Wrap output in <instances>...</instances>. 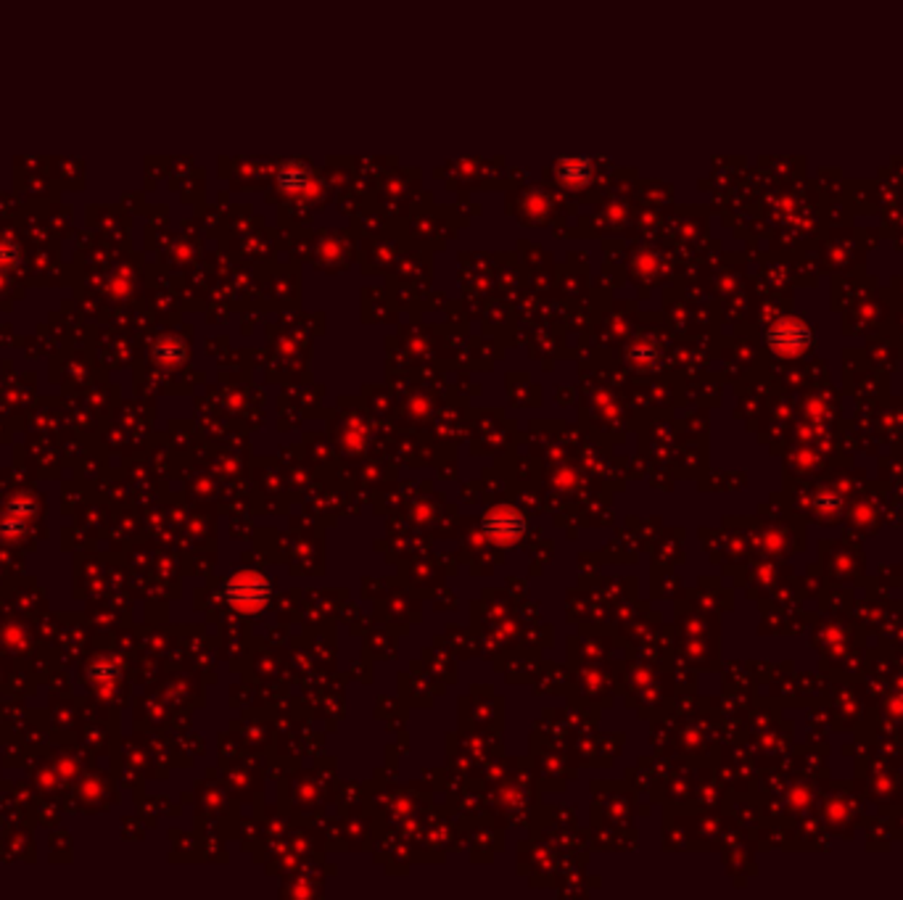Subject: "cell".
<instances>
[{
	"label": "cell",
	"instance_id": "cell-1",
	"mask_svg": "<svg viewBox=\"0 0 903 900\" xmlns=\"http://www.w3.org/2000/svg\"><path fill=\"white\" fill-rule=\"evenodd\" d=\"M267 581L254 576V573H243V576H236L233 584H230V599L236 608H251V610H260L264 608L267 602Z\"/></svg>",
	"mask_w": 903,
	"mask_h": 900
},
{
	"label": "cell",
	"instance_id": "cell-2",
	"mask_svg": "<svg viewBox=\"0 0 903 900\" xmlns=\"http://www.w3.org/2000/svg\"><path fill=\"white\" fill-rule=\"evenodd\" d=\"M483 528L492 539H499V542H515L521 539V534L526 531V521L515 510H494L486 515L483 521Z\"/></svg>",
	"mask_w": 903,
	"mask_h": 900
}]
</instances>
